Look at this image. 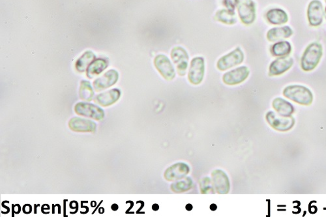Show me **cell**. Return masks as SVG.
<instances>
[{"instance_id": "1", "label": "cell", "mask_w": 326, "mask_h": 217, "mask_svg": "<svg viewBox=\"0 0 326 217\" xmlns=\"http://www.w3.org/2000/svg\"><path fill=\"white\" fill-rule=\"evenodd\" d=\"M323 46L319 42H313L307 46L301 60V69L311 72L317 68L323 57Z\"/></svg>"}, {"instance_id": "2", "label": "cell", "mask_w": 326, "mask_h": 217, "mask_svg": "<svg viewBox=\"0 0 326 217\" xmlns=\"http://www.w3.org/2000/svg\"><path fill=\"white\" fill-rule=\"evenodd\" d=\"M283 95L290 100L301 105L309 106L313 101V95L306 87L299 85L287 86L283 90Z\"/></svg>"}, {"instance_id": "3", "label": "cell", "mask_w": 326, "mask_h": 217, "mask_svg": "<svg viewBox=\"0 0 326 217\" xmlns=\"http://www.w3.org/2000/svg\"><path fill=\"white\" fill-rule=\"evenodd\" d=\"M238 15L242 23L250 25L256 18V7L253 0H235Z\"/></svg>"}, {"instance_id": "4", "label": "cell", "mask_w": 326, "mask_h": 217, "mask_svg": "<svg viewBox=\"0 0 326 217\" xmlns=\"http://www.w3.org/2000/svg\"><path fill=\"white\" fill-rule=\"evenodd\" d=\"M267 122L276 131L285 132L292 129L295 125V119L292 116H282L273 111H269L266 115Z\"/></svg>"}, {"instance_id": "5", "label": "cell", "mask_w": 326, "mask_h": 217, "mask_svg": "<svg viewBox=\"0 0 326 217\" xmlns=\"http://www.w3.org/2000/svg\"><path fill=\"white\" fill-rule=\"evenodd\" d=\"M244 60V54L240 47L230 52L229 54L222 56L218 60L217 67L221 72L228 70L233 67L238 66Z\"/></svg>"}, {"instance_id": "6", "label": "cell", "mask_w": 326, "mask_h": 217, "mask_svg": "<svg viewBox=\"0 0 326 217\" xmlns=\"http://www.w3.org/2000/svg\"><path fill=\"white\" fill-rule=\"evenodd\" d=\"M74 111L77 114L90 117L95 120H102L105 117L104 110L97 105L87 103H78L74 107Z\"/></svg>"}, {"instance_id": "7", "label": "cell", "mask_w": 326, "mask_h": 217, "mask_svg": "<svg viewBox=\"0 0 326 217\" xmlns=\"http://www.w3.org/2000/svg\"><path fill=\"white\" fill-rule=\"evenodd\" d=\"M205 72V62L202 57H196L191 60L188 79L193 85H199L203 80Z\"/></svg>"}, {"instance_id": "8", "label": "cell", "mask_w": 326, "mask_h": 217, "mask_svg": "<svg viewBox=\"0 0 326 217\" xmlns=\"http://www.w3.org/2000/svg\"><path fill=\"white\" fill-rule=\"evenodd\" d=\"M154 66L156 70L167 80H173L176 76L175 70L171 61L165 55L160 54L155 57Z\"/></svg>"}, {"instance_id": "9", "label": "cell", "mask_w": 326, "mask_h": 217, "mask_svg": "<svg viewBox=\"0 0 326 217\" xmlns=\"http://www.w3.org/2000/svg\"><path fill=\"white\" fill-rule=\"evenodd\" d=\"M171 58L177 68L180 76H183L186 74L189 63V55L181 46H176L171 51Z\"/></svg>"}, {"instance_id": "10", "label": "cell", "mask_w": 326, "mask_h": 217, "mask_svg": "<svg viewBox=\"0 0 326 217\" xmlns=\"http://www.w3.org/2000/svg\"><path fill=\"white\" fill-rule=\"evenodd\" d=\"M212 181L215 191L218 194H228L230 189L229 178L221 170H215L212 173Z\"/></svg>"}, {"instance_id": "11", "label": "cell", "mask_w": 326, "mask_h": 217, "mask_svg": "<svg viewBox=\"0 0 326 217\" xmlns=\"http://www.w3.org/2000/svg\"><path fill=\"white\" fill-rule=\"evenodd\" d=\"M190 168L185 163H177L165 170L164 178L168 181H177L183 180L189 174Z\"/></svg>"}, {"instance_id": "12", "label": "cell", "mask_w": 326, "mask_h": 217, "mask_svg": "<svg viewBox=\"0 0 326 217\" xmlns=\"http://www.w3.org/2000/svg\"><path fill=\"white\" fill-rule=\"evenodd\" d=\"M250 75V70L246 66H242L226 72L222 76V81L228 86H234L244 82Z\"/></svg>"}, {"instance_id": "13", "label": "cell", "mask_w": 326, "mask_h": 217, "mask_svg": "<svg viewBox=\"0 0 326 217\" xmlns=\"http://www.w3.org/2000/svg\"><path fill=\"white\" fill-rule=\"evenodd\" d=\"M307 17L310 25L317 27L323 22L324 11L323 3L319 0H313L307 9Z\"/></svg>"}, {"instance_id": "14", "label": "cell", "mask_w": 326, "mask_h": 217, "mask_svg": "<svg viewBox=\"0 0 326 217\" xmlns=\"http://www.w3.org/2000/svg\"><path fill=\"white\" fill-rule=\"evenodd\" d=\"M69 127L76 133H94L97 129V124L92 120L74 117L69 121Z\"/></svg>"}, {"instance_id": "15", "label": "cell", "mask_w": 326, "mask_h": 217, "mask_svg": "<svg viewBox=\"0 0 326 217\" xmlns=\"http://www.w3.org/2000/svg\"><path fill=\"white\" fill-rule=\"evenodd\" d=\"M119 78L118 72L115 70H109L100 78L96 79L93 83L95 90L99 92L114 86Z\"/></svg>"}, {"instance_id": "16", "label": "cell", "mask_w": 326, "mask_h": 217, "mask_svg": "<svg viewBox=\"0 0 326 217\" xmlns=\"http://www.w3.org/2000/svg\"><path fill=\"white\" fill-rule=\"evenodd\" d=\"M293 64V60L290 57H281L273 61L269 66V76H279L287 72Z\"/></svg>"}, {"instance_id": "17", "label": "cell", "mask_w": 326, "mask_h": 217, "mask_svg": "<svg viewBox=\"0 0 326 217\" xmlns=\"http://www.w3.org/2000/svg\"><path fill=\"white\" fill-rule=\"evenodd\" d=\"M120 97L121 91L119 89L114 88L97 95L95 97L94 101L101 106L107 107L114 104Z\"/></svg>"}, {"instance_id": "18", "label": "cell", "mask_w": 326, "mask_h": 217, "mask_svg": "<svg viewBox=\"0 0 326 217\" xmlns=\"http://www.w3.org/2000/svg\"><path fill=\"white\" fill-rule=\"evenodd\" d=\"M293 34V30L289 26L273 28L269 30L267 34V38L269 41L275 42L277 40L290 37Z\"/></svg>"}, {"instance_id": "19", "label": "cell", "mask_w": 326, "mask_h": 217, "mask_svg": "<svg viewBox=\"0 0 326 217\" xmlns=\"http://www.w3.org/2000/svg\"><path fill=\"white\" fill-rule=\"evenodd\" d=\"M272 107L278 114L282 116H291L295 111V109L290 103L279 97L273 101Z\"/></svg>"}, {"instance_id": "20", "label": "cell", "mask_w": 326, "mask_h": 217, "mask_svg": "<svg viewBox=\"0 0 326 217\" xmlns=\"http://www.w3.org/2000/svg\"><path fill=\"white\" fill-rule=\"evenodd\" d=\"M266 18L269 23L274 25L286 24L289 20L288 15L286 12L281 9L269 10L266 14Z\"/></svg>"}, {"instance_id": "21", "label": "cell", "mask_w": 326, "mask_h": 217, "mask_svg": "<svg viewBox=\"0 0 326 217\" xmlns=\"http://www.w3.org/2000/svg\"><path fill=\"white\" fill-rule=\"evenodd\" d=\"M108 66L109 63L107 60H105V59H97V60L92 63L88 69H87V76L90 79L94 78V77L104 72Z\"/></svg>"}, {"instance_id": "22", "label": "cell", "mask_w": 326, "mask_h": 217, "mask_svg": "<svg viewBox=\"0 0 326 217\" xmlns=\"http://www.w3.org/2000/svg\"><path fill=\"white\" fill-rule=\"evenodd\" d=\"M291 46L288 41L277 42L271 46V53L275 57H286L290 54Z\"/></svg>"}, {"instance_id": "23", "label": "cell", "mask_w": 326, "mask_h": 217, "mask_svg": "<svg viewBox=\"0 0 326 217\" xmlns=\"http://www.w3.org/2000/svg\"><path fill=\"white\" fill-rule=\"evenodd\" d=\"M96 59V55L92 51H86L76 61L75 68L78 72H83L88 66Z\"/></svg>"}, {"instance_id": "24", "label": "cell", "mask_w": 326, "mask_h": 217, "mask_svg": "<svg viewBox=\"0 0 326 217\" xmlns=\"http://www.w3.org/2000/svg\"><path fill=\"white\" fill-rule=\"evenodd\" d=\"M192 185H193V182H192L191 178L185 177L183 180L173 182L171 185V189L175 193H182V192H187L191 190Z\"/></svg>"}, {"instance_id": "25", "label": "cell", "mask_w": 326, "mask_h": 217, "mask_svg": "<svg viewBox=\"0 0 326 217\" xmlns=\"http://www.w3.org/2000/svg\"><path fill=\"white\" fill-rule=\"evenodd\" d=\"M215 18L217 21L228 24V25H232L237 22L234 11H230L229 9L219 10V11L217 12Z\"/></svg>"}, {"instance_id": "26", "label": "cell", "mask_w": 326, "mask_h": 217, "mask_svg": "<svg viewBox=\"0 0 326 217\" xmlns=\"http://www.w3.org/2000/svg\"><path fill=\"white\" fill-rule=\"evenodd\" d=\"M94 91L91 83L89 81L82 80L80 82V90H79L80 98L82 100L90 102L94 99Z\"/></svg>"}, {"instance_id": "27", "label": "cell", "mask_w": 326, "mask_h": 217, "mask_svg": "<svg viewBox=\"0 0 326 217\" xmlns=\"http://www.w3.org/2000/svg\"><path fill=\"white\" fill-rule=\"evenodd\" d=\"M200 190L202 194H209L212 192L214 194V188L213 186L212 179L205 177L202 178L200 181Z\"/></svg>"}, {"instance_id": "28", "label": "cell", "mask_w": 326, "mask_h": 217, "mask_svg": "<svg viewBox=\"0 0 326 217\" xmlns=\"http://www.w3.org/2000/svg\"><path fill=\"white\" fill-rule=\"evenodd\" d=\"M24 214H30L32 212V206L30 204H25L22 208Z\"/></svg>"}, {"instance_id": "29", "label": "cell", "mask_w": 326, "mask_h": 217, "mask_svg": "<svg viewBox=\"0 0 326 217\" xmlns=\"http://www.w3.org/2000/svg\"><path fill=\"white\" fill-rule=\"evenodd\" d=\"M12 208H13V216L14 214H19L21 212V208L19 204L12 205Z\"/></svg>"}, {"instance_id": "30", "label": "cell", "mask_w": 326, "mask_h": 217, "mask_svg": "<svg viewBox=\"0 0 326 217\" xmlns=\"http://www.w3.org/2000/svg\"><path fill=\"white\" fill-rule=\"evenodd\" d=\"M70 208L72 209V210H76V213L78 212V202H76V201H72V202L70 203Z\"/></svg>"}, {"instance_id": "31", "label": "cell", "mask_w": 326, "mask_h": 217, "mask_svg": "<svg viewBox=\"0 0 326 217\" xmlns=\"http://www.w3.org/2000/svg\"><path fill=\"white\" fill-rule=\"evenodd\" d=\"M45 210H50V206L48 204H44L42 206L41 212L42 214H45Z\"/></svg>"}, {"instance_id": "32", "label": "cell", "mask_w": 326, "mask_h": 217, "mask_svg": "<svg viewBox=\"0 0 326 217\" xmlns=\"http://www.w3.org/2000/svg\"><path fill=\"white\" fill-rule=\"evenodd\" d=\"M111 209H112V210L114 211V212H116V211L118 210L119 206H117V204H114L111 206Z\"/></svg>"}, {"instance_id": "33", "label": "cell", "mask_w": 326, "mask_h": 217, "mask_svg": "<svg viewBox=\"0 0 326 217\" xmlns=\"http://www.w3.org/2000/svg\"><path fill=\"white\" fill-rule=\"evenodd\" d=\"M159 205H158V204H153V206H152V210H153V211H155V212H156V211H158V210H159Z\"/></svg>"}, {"instance_id": "34", "label": "cell", "mask_w": 326, "mask_h": 217, "mask_svg": "<svg viewBox=\"0 0 326 217\" xmlns=\"http://www.w3.org/2000/svg\"><path fill=\"white\" fill-rule=\"evenodd\" d=\"M217 209V206L216 204H213L210 206V210L214 211H214H216Z\"/></svg>"}, {"instance_id": "35", "label": "cell", "mask_w": 326, "mask_h": 217, "mask_svg": "<svg viewBox=\"0 0 326 217\" xmlns=\"http://www.w3.org/2000/svg\"><path fill=\"white\" fill-rule=\"evenodd\" d=\"M186 210L187 211H191L192 210V208H193V207H192L191 204H187V206L185 207Z\"/></svg>"}, {"instance_id": "36", "label": "cell", "mask_w": 326, "mask_h": 217, "mask_svg": "<svg viewBox=\"0 0 326 217\" xmlns=\"http://www.w3.org/2000/svg\"><path fill=\"white\" fill-rule=\"evenodd\" d=\"M40 204H35L34 205V207H35V211H34V214H37V207H39Z\"/></svg>"}, {"instance_id": "37", "label": "cell", "mask_w": 326, "mask_h": 217, "mask_svg": "<svg viewBox=\"0 0 326 217\" xmlns=\"http://www.w3.org/2000/svg\"><path fill=\"white\" fill-rule=\"evenodd\" d=\"M104 212H105L104 208H99V214H104Z\"/></svg>"}, {"instance_id": "38", "label": "cell", "mask_w": 326, "mask_h": 217, "mask_svg": "<svg viewBox=\"0 0 326 217\" xmlns=\"http://www.w3.org/2000/svg\"><path fill=\"white\" fill-rule=\"evenodd\" d=\"M68 201V200H64V217H68L66 216V202Z\"/></svg>"}, {"instance_id": "39", "label": "cell", "mask_w": 326, "mask_h": 217, "mask_svg": "<svg viewBox=\"0 0 326 217\" xmlns=\"http://www.w3.org/2000/svg\"><path fill=\"white\" fill-rule=\"evenodd\" d=\"M325 11H326V7Z\"/></svg>"}, {"instance_id": "40", "label": "cell", "mask_w": 326, "mask_h": 217, "mask_svg": "<svg viewBox=\"0 0 326 217\" xmlns=\"http://www.w3.org/2000/svg\"><path fill=\"white\" fill-rule=\"evenodd\" d=\"M326 3V0H325Z\"/></svg>"}]
</instances>
